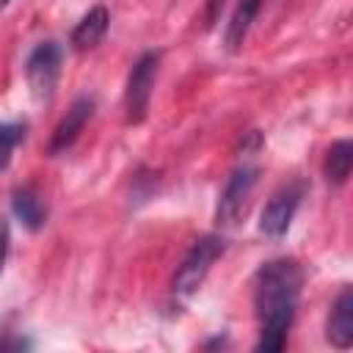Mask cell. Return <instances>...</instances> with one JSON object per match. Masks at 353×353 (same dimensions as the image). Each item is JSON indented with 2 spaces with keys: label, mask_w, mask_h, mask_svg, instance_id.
Here are the masks:
<instances>
[{
  "label": "cell",
  "mask_w": 353,
  "mask_h": 353,
  "mask_svg": "<svg viewBox=\"0 0 353 353\" xmlns=\"http://www.w3.org/2000/svg\"><path fill=\"white\" fill-rule=\"evenodd\" d=\"M259 8H262V0H240V3H237L234 14H232V19H229V25H226V33H223V44H226L229 50H237V47L245 41L248 28H251V22L256 19Z\"/></svg>",
  "instance_id": "obj_11"
},
{
  "label": "cell",
  "mask_w": 353,
  "mask_h": 353,
  "mask_svg": "<svg viewBox=\"0 0 353 353\" xmlns=\"http://www.w3.org/2000/svg\"><path fill=\"white\" fill-rule=\"evenodd\" d=\"M11 210L22 221V226H28L30 232H39L47 223V201L30 185H22L11 193Z\"/></svg>",
  "instance_id": "obj_10"
},
{
  "label": "cell",
  "mask_w": 353,
  "mask_h": 353,
  "mask_svg": "<svg viewBox=\"0 0 353 353\" xmlns=\"http://www.w3.org/2000/svg\"><path fill=\"white\" fill-rule=\"evenodd\" d=\"M157 69H160V52H143L127 77V88H124V110H127V121L138 124L143 121L149 102H152V91H154V80H157Z\"/></svg>",
  "instance_id": "obj_4"
},
{
  "label": "cell",
  "mask_w": 353,
  "mask_h": 353,
  "mask_svg": "<svg viewBox=\"0 0 353 353\" xmlns=\"http://www.w3.org/2000/svg\"><path fill=\"white\" fill-rule=\"evenodd\" d=\"M8 3H11V0H0V6H8Z\"/></svg>",
  "instance_id": "obj_16"
},
{
  "label": "cell",
  "mask_w": 353,
  "mask_h": 353,
  "mask_svg": "<svg viewBox=\"0 0 353 353\" xmlns=\"http://www.w3.org/2000/svg\"><path fill=\"white\" fill-rule=\"evenodd\" d=\"M350 168H353V143L350 141H336L331 143L328 154H325V163H323V174L331 185H345L347 176H350Z\"/></svg>",
  "instance_id": "obj_12"
},
{
  "label": "cell",
  "mask_w": 353,
  "mask_h": 353,
  "mask_svg": "<svg viewBox=\"0 0 353 353\" xmlns=\"http://www.w3.org/2000/svg\"><path fill=\"white\" fill-rule=\"evenodd\" d=\"M325 339L339 350L353 345V292L350 290H342L339 298L334 301L325 320Z\"/></svg>",
  "instance_id": "obj_8"
},
{
  "label": "cell",
  "mask_w": 353,
  "mask_h": 353,
  "mask_svg": "<svg viewBox=\"0 0 353 353\" xmlns=\"http://www.w3.org/2000/svg\"><path fill=\"white\" fill-rule=\"evenodd\" d=\"M8 243H11L8 221H6V215H0V273H3V265H6V256H8Z\"/></svg>",
  "instance_id": "obj_14"
},
{
  "label": "cell",
  "mask_w": 353,
  "mask_h": 353,
  "mask_svg": "<svg viewBox=\"0 0 353 353\" xmlns=\"http://www.w3.org/2000/svg\"><path fill=\"white\" fill-rule=\"evenodd\" d=\"M301 199H303V185L301 182H290V185L279 188L268 199V204L259 215V232L268 234V237L287 234V229H290V223H292V218L301 207Z\"/></svg>",
  "instance_id": "obj_6"
},
{
  "label": "cell",
  "mask_w": 353,
  "mask_h": 353,
  "mask_svg": "<svg viewBox=\"0 0 353 353\" xmlns=\"http://www.w3.org/2000/svg\"><path fill=\"white\" fill-rule=\"evenodd\" d=\"M256 179H259V168L251 165V163H243L229 174V179H226V185L218 196V207H215V223L218 226L237 223V218L248 207V199L254 193Z\"/></svg>",
  "instance_id": "obj_5"
},
{
  "label": "cell",
  "mask_w": 353,
  "mask_h": 353,
  "mask_svg": "<svg viewBox=\"0 0 353 353\" xmlns=\"http://www.w3.org/2000/svg\"><path fill=\"white\" fill-rule=\"evenodd\" d=\"M223 3H226V0H210V3H207V19H210V22H215V17H218V11L223 8Z\"/></svg>",
  "instance_id": "obj_15"
},
{
  "label": "cell",
  "mask_w": 353,
  "mask_h": 353,
  "mask_svg": "<svg viewBox=\"0 0 353 353\" xmlns=\"http://www.w3.org/2000/svg\"><path fill=\"white\" fill-rule=\"evenodd\" d=\"M303 273L295 259H270L256 270L254 279V309L259 320L256 350H281L287 345L298 298H301Z\"/></svg>",
  "instance_id": "obj_1"
},
{
  "label": "cell",
  "mask_w": 353,
  "mask_h": 353,
  "mask_svg": "<svg viewBox=\"0 0 353 353\" xmlns=\"http://www.w3.org/2000/svg\"><path fill=\"white\" fill-rule=\"evenodd\" d=\"M94 113V99L91 97H77L72 102V108L66 110V116L58 121L55 132H52V141H50V154H58V152H66L83 132V127L88 124Z\"/></svg>",
  "instance_id": "obj_7"
},
{
  "label": "cell",
  "mask_w": 353,
  "mask_h": 353,
  "mask_svg": "<svg viewBox=\"0 0 353 353\" xmlns=\"http://www.w3.org/2000/svg\"><path fill=\"white\" fill-rule=\"evenodd\" d=\"M61 61H63V50L52 39L39 41L30 50V55L25 61V77H28L30 94L39 102H50L55 83H58V74H61Z\"/></svg>",
  "instance_id": "obj_3"
},
{
  "label": "cell",
  "mask_w": 353,
  "mask_h": 353,
  "mask_svg": "<svg viewBox=\"0 0 353 353\" xmlns=\"http://www.w3.org/2000/svg\"><path fill=\"white\" fill-rule=\"evenodd\" d=\"M108 25H110V14H108V8L105 6H94V8H88L83 17H80V22L74 25V30H72V36H69V44L74 47V50H91V47H97L102 39H105V33H108Z\"/></svg>",
  "instance_id": "obj_9"
},
{
  "label": "cell",
  "mask_w": 353,
  "mask_h": 353,
  "mask_svg": "<svg viewBox=\"0 0 353 353\" xmlns=\"http://www.w3.org/2000/svg\"><path fill=\"white\" fill-rule=\"evenodd\" d=\"M25 141V124L22 121H6L0 124V171L8 168L14 149Z\"/></svg>",
  "instance_id": "obj_13"
},
{
  "label": "cell",
  "mask_w": 353,
  "mask_h": 353,
  "mask_svg": "<svg viewBox=\"0 0 353 353\" xmlns=\"http://www.w3.org/2000/svg\"><path fill=\"white\" fill-rule=\"evenodd\" d=\"M223 248H226V243H223L221 234H204V237H199L190 245V251L185 254V259L179 262V268H176V273L171 279V292L179 295V298L193 295L204 284L207 273L212 270V265L223 254Z\"/></svg>",
  "instance_id": "obj_2"
}]
</instances>
